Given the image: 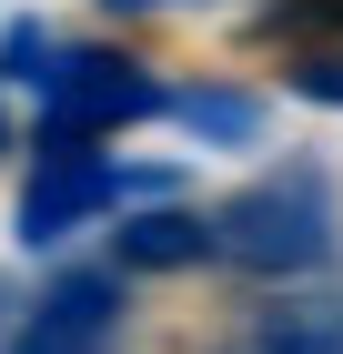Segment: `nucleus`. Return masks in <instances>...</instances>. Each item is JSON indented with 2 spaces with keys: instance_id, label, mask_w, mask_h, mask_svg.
I'll return each mask as SVG.
<instances>
[{
  "instance_id": "nucleus-5",
  "label": "nucleus",
  "mask_w": 343,
  "mask_h": 354,
  "mask_svg": "<svg viewBox=\"0 0 343 354\" xmlns=\"http://www.w3.org/2000/svg\"><path fill=\"white\" fill-rule=\"evenodd\" d=\"M111 253H121V273H192V263H212V213H182V203L121 213Z\"/></svg>"
},
{
  "instance_id": "nucleus-6",
  "label": "nucleus",
  "mask_w": 343,
  "mask_h": 354,
  "mask_svg": "<svg viewBox=\"0 0 343 354\" xmlns=\"http://www.w3.org/2000/svg\"><path fill=\"white\" fill-rule=\"evenodd\" d=\"M161 111H172L192 142H233V152H242V142H263V102L233 91V82H192V91H172Z\"/></svg>"
},
{
  "instance_id": "nucleus-3",
  "label": "nucleus",
  "mask_w": 343,
  "mask_h": 354,
  "mask_svg": "<svg viewBox=\"0 0 343 354\" xmlns=\"http://www.w3.org/2000/svg\"><path fill=\"white\" fill-rule=\"evenodd\" d=\"M111 203H121V162H101L91 132H41V162H30V183H21V243L51 253V243H71L91 213H111Z\"/></svg>"
},
{
  "instance_id": "nucleus-8",
  "label": "nucleus",
  "mask_w": 343,
  "mask_h": 354,
  "mask_svg": "<svg viewBox=\"0 0 343 354\" xmlns=\"http://www.w3.org/2000/svg\"><path fill=\"white\" fill-rule=\"evenodd\" d=\"M51 51H61V41H51L41 21H10V30H0V82H30V91H41Z\"/></svg>"
},
{
  "instance_id": "nucleus-4",
  "label": "nucleus",
  "mask_w": 343,
  "mask_h": 354,
  "mask_svg": "<svg viewBox=\"0 0 343 354\" xmlns=\"http://www.w3.org/2000/svg\"><path fill=\"white\" fill-rule=\"evenodd\" d=\"M111 344H121V273L81 263V273H61L51 294L21 314V334L0 354H111Z\"/></svg>"
},
{
  "instance_id": "nucleus-7",
  "label": "nucleus",
  "mask_w": 343,
  "mask_h": 354,
  "mask_svg": "<svg viewBox=\"0 0 343 354\" xmlns=\"http://www.w3.org/2000/svg\"><path fill=\"white\" fill-rule=\"evenodd\" d=\"M303 102H323V111H343V41H303L293 51V71H283Z\"/></svg>"
},
{
  "instance_id": "nucleus-2",
  "label": "nucleus",
  "mask_w": 343,
  "mask_h": 354,
  "mask_svg": "<svg viewBox=\"0 0 343 354\" xmlns=\"http://www.w3.org/2000/svg\"><path fill=\"white\" fill-rule=\"evenodd\" d=\"M172 91L141 71L132 51H101V41H81V51H51L41 71V132H121V122H152Z\"/></svg>"
},
{
  "instance_id": "nucleus-9",
  "label": "nucleus",
  "mask_w": 343,
  "mask_h": 354,
  "mask_svg": "<svg viewBox=\"0 0 343 354\" xmlns=\"http://www.w3.org/2000/svg\"><path fill=\"white\" fill-rule=\"evenodd\" d=\"M242 354H343V344H333V334H313V324H263Z\"/></svg>"
},
{
  "instance_id": "nucleus-10",
  "label": "nucleus",
  "mask_w": 343,
  "mask_h": 354,
  "mask_svg": "<svg viewBox=\"0 0 343 354\" xmlns=\"http://www.w3.org/2000/svg\"><path fill=\"white\" fill-rule=\"evenodd\" d=\"M101 10H161V0H101Z\"/></svg>"
},
{
  "instance_id": "nucleus-1",
  "label": "nucleus",
  "mask_w": 343,
  "mask_h": 354,
  "mask_svg": "<svg viewBox=\"0 0 343 354\" xmlns=\"http://www.w3.org/2000/svg\"><path fill=\"white\" fill-rule=\"evenodd\" d=\"M333 233H343L333 223V172H313V162H283L263 183H242L233 203H212V263L263 273V283L333 263Z\"/></svg>"
}]
</instances>
